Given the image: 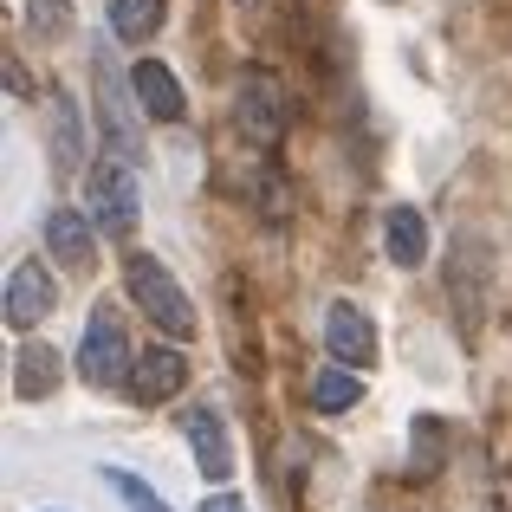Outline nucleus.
Returning <instances> with one entry per match:
<instances>
[{"label": "nucleus", "mask_w": 512, "mask_h": 512, "mask_svg": "<svg viewBox=\"0 0 512 512\" xmlns=\"http://www.w3.org/2000/svg\"><path fill=\"white\" fill-rule=\"evenodd\" d=\"M124 286H130V299H137V312L150 318L163 338H195V305H188V292L169 279V266L156 260V253H130Z\"/></svg>", "instance_id": "f257e3e1"}, {"label": "nucleus", "mask_w": 512, "mask_h": 512, "mask_svg": "<svg viewBox=\"0 0 512 512\" xmlns=\"http://www.w3.org/2000/svg\"><path fill=\"white\" fill-rule=\"evenodd\" d=\"M85 214L98 221V234H111V240L137 234L143 195H137V169H130L124 156H104V163L85 169Z\"/></svg>", "instance_id": "f03ea898"}, {"label": "nucleus", "mask_w": 512, "mask_h": 512, "mask_svg": "<svg viewBox=\"0 0 512 512\" xmlns=\"http://www.w3.org/2000/svg\"><path fill=\"white\" fill-rule=\"evenodd\" d=\"M286 117H292L286 85H279L266 65H247L240 85H234V124H240V137L260 143V150H273V143L286 137Z\"/></svg>", "instance_id": "7ed1b4c3"}, {"label": "nucleus", "mask_w": 512, "mask_h": 512, "mask_svg": "<svg viewBox=\"0 0 512 512\" xmlns=\"http://www.w3.org/2000/svg\"><path fill=\"white\" fill-rule=\"evenodd\" d=\"M130 363H137V350L124 338V312H117V305H98L85 338H78V376H85L91 389H111V383L130 376Z\"/></svg>", "instance_id": "20e7f679"}, {"label": "nucleus", "mask_w": 512, "mask_h": 512, "mask_svg": "<svg viewBox=\"0 0 512 512\" xmlns=\"http://www.w3.org/2000/svg\"><path fill=\"white\" fill-rule=\"evenodd\" d=\"M91 78H98V124H104V143H111V156H137L143 143H137V130H130V98H137V85H130L124 72H117V59L111 52H91Z\"/></svg>", "instance_id": "39448f33"}, {"label": "nucleus", "mask_w": 512, "mask_h": 512, "mask_svg": "<svg viewBox=\"0 0 512 512\" xmlns=\"http://www.w3.org/2000/svg\"><path fill=\"white\" fill-rule=\"evenodd\" d=\"M182 383H188V357H182L175 344H143V350H137V363H130V376H124L130 402H143V409L169 402Z\"/></svg>", "instance_id": "423d86ee"}, {"label": "nucleus", "mask_w": 512, "mask_h": 512, "mask_svg": "<svg viewBox=\"0 0 512 512\" xmlns=\"http://www.w3.org/2000/svg\"><path fill=\"white\" fill-rule=\"evenodd\" d=\"M325 350L344 363V370H370V363H376V325L363 318V305L338 299L325 312Z\"/></svg>", "instance_id": "0eeeda50"}, {"label": "nucleus", "mask_w": 512, "mask_h": 512, "mask_svg": "<svg viewBox=\"0 0 512 512\" xmlns=\"http://www.w3.org/2000/svg\"><path fill=\"white\" fill-rule=\"evenodd\" d=\"M52 305H59V286H52V273L39 260H20L7 273V325L13 331H33L39 318L52 312Z\"/></svg>", "instance_id": "6e6552de"}, {"label": "nucleus", "mask_w": 512, "mask_h": 512, "mask_svg": "<svg viewBox=\"0 0 512 512\" xmlns=\"http://www.w3.org/2000/svg\"><path fill=\"white\" fill-rule=\"evenodd\" d=\"M182 435H188V448H195V467H201L208 480H227V474H234V448H227L221 409H208V402L182 409Z\"/></svg>", "instance_id": "1a4fd4ad"}, {"label": "nucleus", "mask_w": 512, "mask_h": 512, "mask_svg": "<svg viewBox=\"0 0 512 512\" xmlns=\"http://www.w3.org/2000/svg\"><path fill=\"white\" fill-rule=\"evenodd\" d=\"M130 85H137V104L156 117V124H182L188 98H182V85H175V72H169V65L137 59V65H130Z\"/></svg>", "instance_id": "9d476101"}, {"label": "nucleus", "mask_w": 512, "mask_h": 512, "mask_svg": "<svg viewBox=\"0 0 512 512\" xmlns=\"http://www.w3.org/2000/svg\"><path fill=\"white\" fill-rule=\"evenodd\" d=\"M46 253L85 273V266L98 260V234H91V221H85L78 208H52V221H46Z\"/></svg>", "instance_id": "9b49d317"}, {"label": "nucleus", "mask_w": 512, "mask_h": 512, "mask_svg": "<svg viewBox=\"0 0 512 512\" xmlns=\"http://www.w3.org/2000/svg\"><path fill=\"white\" fill-rule=\"evenodd\" d=\"M383 247H389V260L409 273V266H422L428 260V221L415 208H389V221H383Z\"/></svg>", "instance_id": "f8f14e48"}, {"label": "nucleus", "mask_w": 512, "mask_h": 512, "mask_svg": "<svg viewBox=\"0 0 512 512\" xmlns=\"http://www.w3.org/2000/svg\"><path fill=\"white\" fill-rule=\"evenodd\" d=\"M46 117H52V169L59 175H72L78 169V104L65 98V91H52V104H46Z\"/></svg>", "instance_id": "ddd939ff"}, {"label": "nucleus", "mask_w": 512, "mask_h": 512, "mask_svg": "<svg viewBox=\"0 0 512 512\" xmlns=\"http://www.w3.org/2000/svg\"><path fill=\"white\" fill-rule=\"evenodd\" d=\"M13 389H20L26 402H33V396H52V389H59V350L26 344L20 363H13Z\"/></svg>", "instance_id": "4468645a"}, {"label": "nucleus", "mask_w": 512, "mask_h": 512, "mask_svg": "<svg viewBox=\"0 0 512 512\" xmlns=\"http://www.w3.org/2000/svg\"><path fill=\"white\" fill-rule=\"evenodd\" d=\"M357 402H363V376H357V370L331 363V370H318V376H312V409L344 415V409H357Z\"/></svg>", "instance_id": "2eb2a0df"}, {"label": "nucleus", "mask_w": 512, "mask_h": 512, "mask_svg": "<svg viewBox=\"0 0 512 512\" xmlns=\"http://www.w3.org/2000/svg\"><path fill=\"white\" fill-rule=\"evenodd\" d=\"M163 13H169V0H111V33L137 46V39H150L163 26Z\"/></svg>", "instance_id": "dca6fc26"}, {"label": "nucleus", "mask_w": 512, "mask_h": 512, "mask_svg": "<svg viewBox=\"0 0 512 512\" xmlns=\"http://www.w3.org/2000/svg\"><path fill=\"white\" fill-rule=\"evenodd\" d=\"M26 33L39 46H59L72 33V0H26Z\"/></svg>", "instance_id": "f3484780"}, {"label": "nucleus", "mask_w": 512, "mask_h": 512, "mask_svg": "<svg viewBox=\"0 0 512 512\" xmlns=\"http://www.w3.org/2000/svg\"><path fill=\"white\" fill-rule=\"evenodd\" d=\"M104 487H111L130 512H169V506H163V493H156L150 480H137L130 467H104Z\"/></svg>", "instance_id": "a211bd4d"}, {"label": "nucleus", "mask_w": 512, "mask_h": 512, "mask_svg": "<svg viewBox=\"0 0 512 512\" xmlns=\"http://www.w3.org/2000/svg\"><path fill=\"white\" fill-rule=\"evenodd\" d=\"M195 512H247V500H240V493H208Z\"/></svg>", "instance_id": "6ab92c4d"}, {"label": "nucleus", "mask_w": 512, "mask_h": 512, "mask_svg": "<svg viewBox=\"0 0 512 512\" xmlns=\"http://www.w3.org/2000/svg\"><path fill=\"white\" fill-rule=\"evenodd\" d=\"M7 91H13V98H33V91H26V72H20V59H13V52H7Z\"/></svg>", "instance_id": "aec40b11"}]
</instances>
